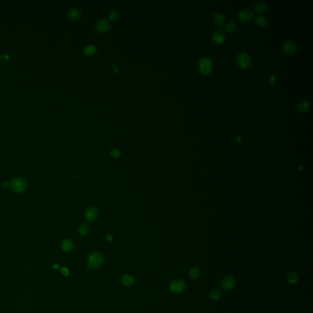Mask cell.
I'll return each instance as SVG.
<instances>
[{"instance_id":"obj_9","label":"cell","mask_w":313,"mask_h":313,"mask_svg":"<svg viewBox=\"0 0 313 313\" xmlns=\"http://www.w3.org/2000/svg\"><path fill=\"white\" fill-rule=\"evenodd\" d=\"M98 215V209L95 207H91L87 208L84 213L85 218L89 222H93L95 221Z\"/></svg>"},{"instance_id":"obj_15","label":"cell","mask_w":313,"mask_h":313,"mask_svg":"<svg viewBox=\"0 0 313 313\" xmlns=\"http://www.w3.org/2000/svg\"><path fill=\"white\" fill-rule=\"evenodd\" d=\"M122 283L123 285L128 287L131 285L134 282V279L133 276L129 274H125L121 278Z\"/></svg>"},{"instance_id":"obj_25","label":"cell","mask_w":313,"mask_h":313,"mask_svg":"<svg viewBox=\"0 0 313 313\" xmlns=\"http://www.w3.org/2000/svg\"><path fill=\"white\" fill-rule=\"evenodd\" d=\"M110 155L114 158H118L121 155V150L119 148H114L111 150Z\"/></svg>"},{"instance_id":"obj_20","label":"cell","mask_w":313,"mask_h":313,"mask_svg":"<svg viewBox=\"0 0 313 313\" xmlns=\"http://www.w3.org/2000/svg\"><path fill=\"white\" fill-rule=\"evenodd\" d=\"M221 294L222 292L221 290L218 289H215L210 292L209 297L212 300H217L221 297Z\"/></svg>"},{"instance_id":"obj_6","label":"cell","mask_w":313,"mask_h":313,"mask_svg":"<svg viewBox=\"0 0 313 313\" xmlns=\"http://www.w3.org/2000/svg\"><path fill=\"white\" fill-rule=\"evenodd\" d=\"M253 12L250 9H242L238 12L237 16L238 19L244 23L248 22L253 17Z\"/></svg>"},{"instance_id":"obj_27","label":"cell","mask_w":313,"mask_h":313,"mask_svg":"<svg viewBox=\"0 0 313 313\" xmlns=\"http://www.w3.org/2000/svg\"><path fill=\"white\" fill-rule=\"evenodd\" d=\"M61 273L65 276H67L69 274V271L66 267H63L61 268Z\"/></svg>"},{"instance_id":"obj_19","label":"cell","mask_w":313,"mask_h":313,"mask_svg":"<svg viewBox=\"0 0 313 313\" xmlns=\"http://www.w3.org/2000/svg\"><path fill=\"white\" fill-rule=\"evenodd\" d=\"M298 279H299L298 274L295 271H292V272L289 273L287 276V281L290 284L296 283L298 281Z\"/></svg>"},{"instance_id":"obj_24","label":"cell","mask_w":313,"mask_h":313,"mask_svg":"<svg viewBox=\"0 0 313 313\" xmlns=\"http://www.w3.org/2000/svg\"><path fill=\"white\" fill-rule=\"evenodd\" d=\"M96 51V47L92 45H89L86 46L84 49V52L86 55L90 56L93 54Z\"/></svg>"},{"instance_id":"obj_3","label":"cell","mask_w":313,"mask_h":313,"mask_svg":"<svg viewBox=\"0 0 313 313\" xmlns=\"http://www.w3.org/2000/svg\"><path fill=\"white\" fill-rule=\"evenodd\" d=\"M237 62L241 68L246 69L251 64V58L246 53H241L237 57Z\"/></svg>"},{"instance_id":"obj_18","label":"cell","mask_w":313,"mask_h":313,"mask_svg":"<svg viewBox=\"0 0 313 313\" xmlns=\"http://www.w3.org/2000/svg\"><path fill=\"white\" fill-rule=\"evenodd\" d=\"M255 21L256 24L260 26H265L268 24V19L266 17L259 15L256 17Z\"/></svg>"},{"instance_id":"obj_1","label":"cell","mask_w":313,"mask_h":313,"mask_svg":"<svg viewBox=\"0 0 313 313\" xmlns=\"http://www.w3.org/2000/svg\"><path fill=\"white\" fill-rule=\"evenodd\" d=\"M104 262L103 255L98 252L91 253L87 259V269L97 268L101 267Z\"/></svg>"},{"instance_id":"obj_11","label":"cell","mask_w":313,"mask_h":313,"mask_svg":"<svg viewBox=\"0 0 313 313\" xmlns=\"http://www.w3.org/2000/svg\"><path fill=\"white\" fill-rule=\"evenodd\" d=\"M110 27V24L109 21L106 19H101L99 20L97 24H96V28L97 29L101 32H104L107 31Z\"/></svg>"},{"instance_id":"obj_10","label":"cell","mask_w":313,"mask_h":313,"mask_svg":"<svg viewBox=\"0 0 313 313\" xmlns=\"http://www.w3.org/2000/svg\"><path fill=\"white\" fill-rule=\"evenodd\" d=\"M212 39L216 43L221 44L223 43L225 40L224 32L219 29H216L213 32L212 34Z\"/></svg>"},{"instance_id":"obj_2","label":"cell","mask_w":313,"mask_h":313,"mask_svg":"<svg viewBox=\"0 0 313 313\" xmlns=\"http://www.w3.org/2000/svg\"><path fill=\"white\" fill-rule=\"evenodd\" d=\"M213 62L208 57H204L201 59L198 63V68L202 74H208L212 70Z\"/></svg>"},{"instance_id":"obj_26","label":"cell","mask_w":313,"mask_h":313,"mask_svg":"<svg viewBox=\"0 0 313 313\" xmlns=\"http://www.w3.org/2000/svg\"><path fill=\"white\" fill-rule=\"evenodd\" d=\"M118 17V13L116 10H111L109 13V18L112 20H116Z\"/></svg>"},{"instance_id":"obj_28","label":"cell","mask_w":313,"mask_h":313,"mask_svg":"<svg viewBox=\"0 0 313 313\" xmlns=\"http://www.w3.org/2000/svg\"><path fill=\"white\" fill-rule=\"evenodd\" d=\"M106 238L108 241H111L112 240V237L111 234H108L106 235Z\"/></svg>"},{"instance_id":"obj_13","label":"cell","mask_w":313,"mask_h":313,"mask_svg":"<svg viewBox=\"0 0 313 313\" xmlns=\"http://www.w3.org/2000/svg\"><path fill=\"white\" fill-rule=\"evenodd\" d=\"M268 5L266 2L263 1H258L254 6V10L257 13H263L267 10Z\"/></svg>"},{"instance_id":"obj_17","label":"cell","mask_w":313,"mask_h":313,"mask_svg":"<svg viewBox=\"0 0 313 313\" xmlns=\"http://www.w3.org/2000/svg\"><path fill=\"white\" fill-rule=\"evenodd\" d=\"M296 107L299 111H300L301 112H306L309 109V104L308 101L303 100H301L297 103Z\"/></svg>"},{"instance_id":"obj_29","label":"cell","mask_w":313,"mask_h":313,"mask_svg":"<svg viewBox=\"0 0 313 313\" xmlns=\"http://www.w3.org/2000/svg\"><path fill=\"white\" fill-rule=\"evenodd\" d=\"M270 82L271 84H274V82H275V78H274V76H272L270 79Z\"/></svg>"},{"instance_id":"obj_12","label":"cell","mask_w":313,"mask_h":313,"mask_svg":"<svg viewBox=\"0 0 313 313\" xmlns=\"http://www.w3.org/2000/svg\"><path fill=\"white\" fill-rule=\"evenodd\" d=\"M213 21L217 26H222L225 22V17L220 12H216L213 13Z\"/></svg>"},{"instance_id":"obj_8","label":"cell","mask_w":313,"mask_h":313,"mask_svg":"<svg viewBox=\"0 0 313 313\" xmlns=\"http://www.w3.org/2000/svg\"><path fill=\"white\" fill-rule=\"evenodd\" d=\"M235 284V278L232 275H228L225 276L221 282L222 287L225 290H229L232 289Z\"/></svg>"},{"instance_id":"obj_7","label":"cell","mask_w":313,"mask_h":313,"mask_svg":"<svg viewBox=\"0 0 313 313\" xmlns=\"http://www.w3.org/2000/svg\"><path fill=\"white\" fill-rule=\"evenodd\" d=\"M282 50L285 54L288 55H293L296 53L297 46L294 42L288 40L283 43Z\"/></svg>"},{"instance_id":"obj_30","label":"cell","mask_w":313,"mask_h":313,"mask_svg":"<svg viewBox=\"0 0 313 313\" xmlns=\"http://www.w3.org/2000/svg\"><path fill=\"white\" fill-rule=\"evenodd\" d=\"M53 267H54V268L55 269H57V268H59V264H57V263H54V264L53 265Z\"/></svg>"},{"instance_id":"obj_5","label":"cell","mask_w":313,"mask_h":313,"mask_svg":"<svg viewBox=\"0 0 313 313\" xmlns=\"http://www.w3.org/2000/svg\"><path fill=\"white\" fill-rule=\"evenodd\" d=\"M169 288L174 293L182 292L185 288V282L180 279H174L171 282Z\"/></svg>"},{"instance_id":"obj_14","label":"cell","mask_w":313,"mask_h":313,"mask_svg":"<svg viewBox=\"0 0 313 313\" xmlns=\"http://www.w3.org/2000/svg\"><path fill=\"white\" fill-rule=\"evenodd\" d=\"M81 11L78 9H76V8L71 9L69 10L68 13V18L70 20H73V21L78 20L81 17Z\"/></svg>"},{"instance_id":"obj_4","label":"cell","mask_w":313,"mask_h":313,"mask_svg":"<svg viewBox=\"0 0 313 313\" xmlns=\"http://www.w3.org/2000/svg\"><path fill=\"white\" fill-rule=\"evenodd\" d=\"M26 186V182L22 178L15 179L12 181L10 183L12 189L17 193H21L24 191Z\"/></svg>"},{"instance_id":"obj_21","label":"cell","mask_w":313,"mask_h":313,"mask_svg":"<svg viewBox=\"0 0 313 313\" xmlns=\"http://www.w3.org/2000/svg\"><path fill=\"white\" fill-rule=\"evenodd\" d=\"M89 226L87 223H83L79 226L78 232L80 235H86L89 233Z\"/></svg>"},{"instance_id":"obj_23","label":"cell","mask_w":313,"mask_h":313,"mask_svg":"<svg viewBox=\"0 0 313 313\" xmlns=\"http://www.w3.org/2000/svg\"><path fill=\"white\" fill-rule=\"evenodd\" d=\"M237 25L236 23L234 21H229L224 26V29L227 32H232L236 29Z\"/></svg>"},{"instance_id":"obj_16","label":"cell","mask_w":313,"mask_h":313,"mask_svg":"<svg viewBox=\"0 0 313 313\" xmlns=\"http://www.w3.org/2000/svg\"><path fill=\"white\" fill-rule=\"evenodd\" d=\"M74 248L73 242L70 239H66L63 241L62 243V248L65 252H70L72 251Z\"/></svg>"},{"instance_id":"obj_22","label":"cell","mask_w":313,"mask_h":313,"mask_svg":"<svg viewBox=\"0 0 313 313\" xmlns=\"http://www.w3.org/2000/svg\"><path fill=\"white\" fill-rule=\"evenodd\" d=\"M200 274V270L197 267H193L189 271V276L193 279H197Z\"/></svg>"}]
</instances>
